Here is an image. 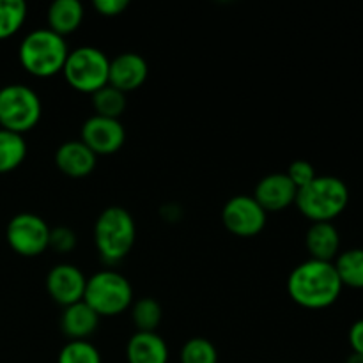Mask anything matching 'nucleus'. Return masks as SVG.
<instances>
[{
  "label": "nucleus",
  "mask_w": 363,
  "mask_h": 363,
  "mask_svg": "<svg viewBox=\"0 0 363 363\" xmlns=\"http://www.w3.org/2000/svg\"><path fill=\"white\" fill-rule=\"evenodd\" d=\"M110 59L94 46L71 50L64 64L62 74L71 89L84 94H94L108 85Z\"/></svg>",
  "instance_id": "7"
},
{
  "label": "nucleus",
  "mask_w": 363,
  "mask_h": 363,
  "mask_svg": "<svg viewBox=\"0 0 363 363\" xmlns=\"http://www.w3.org/2000/svg\"><path fill=\"white\" fill-rule=\"evenodd\" d=\"M311 259L323 262H333L340 254V234L332 222L312 223L305 236Z\"/></svg>",
  "instance_id": "15"
},
{
  "label": "nucleus",
  "mask_w": 363,
  "mask_h": 363,
  "mask_svg": "<svg viewBox=\"0 0 363 363\" xmlns=\"http://www.w3.org/2000/svg\"><path fill=\"white\" fill-rule=\"evenodd\" d=\"M84 16L85 9L82 2H78V0H57V2L50 4L46 21H48L50 30L66 38V35L73 34L80 28Z\"/></svg>",
  "instance_id": "18"
},
{
  "label": "nucleus",
  "mask_w": 363,
  "mask_h": 363,
  "mask_svg": "<svg viewBox=\"0 0 363 363\" xmlns=\"http://www.w3.org/2000/svg\"><path fill=\"white\" fill-rule=\"evenodd\" d=\"M298 188L291 183L286 174H269L262 177L255 186L254 199L266 213L284 211L296 201Z\"/></svg>",
  "instance_id": "13"
},
{
  "label": "nucleus",
  "mask_w": 363,
  "mask_h": 363,
  "mask_svg": "<svg viewBox=\"0 0 363 363\" xmlns=\"http://www.w3.org/2000/svg\"><path fill=\"white\" fill-rule=\"evenodd\" d=\"M43 116L41 98L23 84L0 89V128L23 135L38 126Z\"/></svg>",
  "instance_id": "6"
},
{
  "label": "nucleus",
  "mask_w": 363,
  "mask_h": 363,
  "mask_svg": "<svg viewBox=\"0 0 363 363\" xmlns=\"http://www.w3.org/2000/svg\"><path fill=\"white\" fill-rule=\"evenodd\" d=\"M82 142L96 156L113 155L126 142V130L121 121L92 116L82 126Z\"/></svg>",
  "instance_id": "10"
},
{
  "label": "nucleus",
  "mask_w": 363,
  "mask_h": 363,
  "mask_svg": "<svg viewBox=\"0 0 363 363\" xmlns=\"http://www.w3.org/2000/svg\"><path fill=\"white\" fill-rule=\"evenodd\" d=\"M9 247L23 257H35L48 248L50 225L35 213H18L6 229Z\"/></svg>",
  "instance_id": "8"
},
{
  "label": "nucleus",
  "mask_w": 363,
  "mask_h": 363,
  "mask_svg": "<svg viewBox=\"0 0 363 363\" xmlns=\"http://www.w3.org/2000/svg\"><path fill=\"white\" fill-rule=\"evenodd\" d=\"M346 363H363V354H357V353H351L347 357Z\"/></svg>",
  "instance_id": "30"
},
{
  "label": "nucleus",
  "mask_w": 363,
  "mask_h": 363,
  "mask_svg": "<svg viewBox=\"0 0 363 363\" xmlns=\"http://www.w3.org/2000/svg\"><path fill=\"white\" fill-rule=\"evenodd\" d=\"M128 6H130L128 0H94V2H92V7H94L101 16L106 18L119 16V14H123L124 11L128 9Z\"/></svg>",
  "instance_id": "28"
},
{
  "label": "nucleus",
  "mask_w": 363,
  "mask_h": 363,
  "mask_svg": "<svg viewBox=\"0 0 363 363\" xmlns=\"http://www.w3.org/2000/svg\"><path fill=\"white\" fill-rule=\"evenodd\" d=\"M268 213L250 195H236L229 199L222 209V222L230 234L240 238H252L262 233Z\"/></svg>",
  "instance_id": "9"
},
{
  "label": "nucleus",
  "mask_w": 363,
  "mask_h": 363,
  "mask_svg": "<svg viewBox=\"0 0 363 363\" xmlns=\"http://www.w3.org/2000/svg\"><path fill=\"white\" fill-rule=\"evenodd\" d=\"M27 20V6L21 0H0V39L16 34Z\"/></svg>",
  "instance_id": "23"
},
{
  "label": "nucleus",
  "mask_w": 363,
  "mask_h": 363,
  "mask_svg": "<svg viewBox=\"0 0 363 363\" xmlns=\"http://www.w3.org/2000/svg\"><path fill=\"white\" fill-rule=\"evenodd\" d=\"M333 266H335L342 287L358 291L363 289V248L340 252L333 261Z\"/></svg>",
  "instance_id": "19"
},
{
  "label": "nucleus",
  "mask_w": 363,
  "mask_h": 363,
  "mask_svg": "<svg viewBox=\"0 0 363 363\" xmlns=\"http://www.w3.org/2000/svg\"><path fill=\"white\" fill-rule=\"evenodd\" d=\"M92 98V108H94V116L106 117V119H121V116L126 110V94L117 91L112 85H105L103 89L96 91Z\"/></svg>",
  "instance_id": "21"
},
{
  "label": "nucleus",
  "mask_w": 363,
  "mask_h": 363,
  "mask_svg": "<svg viewBox=\"0 0 363 363\" xmlns=\"http://www.w3.org/2000/svg\"><path fill=\"white\" fill-rule=\"evenodd\" d=\"M347 339H350V346L353 353L363 354V319H358L351 325Z\"/></svg>",
  "instance_id": "29"
},
{
  "label": "nucleus",
  "mask_w": 363,
  "mask_h": 363,
  "mask_svg": "<svg viewBox=\"0 0 363 363\" xmlns=\"http://www.w3.org/2000/svg\"><path fill=\"white\" fill-rule=\"evenodd\" d=\"M77 247V234L73 233V229L66 225H59L50 229V241L48 248H53L55 252L60 254H67L73 248Z\"/></svg>",
  "instance_id": "26"
},
{
  "label": "nucleus",
  "mask_w": 363,
  "mask_h": 363,
  "mask_svg": "<svg viewBox=\"0 0 363 363\" xmlns=\"http://www.w3.org/2000/svg\"><path fill=\"white\" fill-rule=\"evenodd\" d=\"M298 211L312 223L333 222L350 204V188L335 176H315L296 194Z\"/></svg>",
  "instance_id": "2"
},
{
  "label": "nucleus",
  "mask_w": 363,
  "mask_h": 363,
  "mask_svg": "<svg viewBox=\"0 0 363 363\" xmlns=\"http://www.w3.org/2000/svg\"><path fill=\"white\" fill-rule=\"evenodd\" d=\"M135 238L137 227L128 209L110 206L99 213L94 223V245L106 262L123 261L133 248Z\"/></svg>",
  "instance_id": "4"
},
{
  "label": "nucleus",
  "mask_w": 363,
  "mask_h": 363,
  "mask_svg": "<svg viewBox=\"0 0 363 363\" xmlns=\"http://www.w3.org/2000/svg\"><path fill=\"white\" fill-rule=\"evenodd\" d=\"M67 55L69 48L66 39L48 27L28 32L18 48L21 67L35 78H50L62 73Z\"/></svg>",
  "instance_id": "3"
},
{
  "label": "nucleus",
  "mask_w": 363,
  "mask_h": 363,
  "mask_svg": "<svg viewBox=\"0 0 363 363\" xmlns=\"http://www.w3.org/2000/svg\"><path fill=\"white\" fill-rule=\"evenodd\" d=\"M84 301L99 318H113L131 307L133 289L126 277L106 269L87 279Z\"/></svg>",
  "instance_id": "5"
},
{
  "label": "nucleus",
  "mask_w": 363,
  "mask_h": 363,
  "mask_svg": "<svg viewBox=\"0 0 363 363\" xmlns=\"http://www.w3.org/2000/svg\"><path fill=\"white\" fill-rule=\"evenodd\" d=\"M147 74L149 67L144 57L133 52H124L110 60L108 85L128 94V92L140 89L147 80Z\"/></svg>",
  "instance_id": "12"
},
{
  "label": "nucleus",
  "mask_w": 363,
  "mask_h": 363,
  "mask_svg": "<svg viewBox=\"0 0 363 363\" xmlns=\"http://www.w3.org/2000/svg\"><path fill=\"white\" fill-rule=\"evenodd\" d=\"M128 363H169V347L156 332H137L126 346Z\"/></svg>",
  "instance_id": "17"
},
{
  "label": "nucleus",
  "mask_w": 363,
  "mask_h": 363,
  "mask_svg": "<svg viewBox=\"0 0 363 363\" xmlns=\"http://www.w3.org/2000/svg\"><path fill=\"white\" fill-rule=\"evenodd\" d=\"M57 363H101V354L87 340H69L60 350Z\"/></svg>",
  "instance_id": "25"
},
{
  "label": "nucleus",
  "mask_w": 363,
  "mask_h": 363,
  "mask_svg": "<svg viewBox=\"0 0 363 363\" xmlns=\"http://www.w3.org/2000/svg\"><path fill=\"white\" fill-rule=\"evenodd\" d=\"M99 315L84 300L64 308L60 330L71 340H87L98 330Z\"/></svg>",
  "instance_id": "16"
},
{
  "label": "nucleus",
  "mask_w": 363,
  "mask_h": 363,
  "mask_svg": "<svg viewBox=\"0 0 363 363\" xmlns=\"http://www.w3.org/2000/svg\"><path fill=\"white\" fill-rule=\"evenodd\" d=\"M162 318V305L155 298H140L131 307V321L137 332H156Z\"/></svg>",
  "instance_id": "22"
},
{
  "label": "nucleus",
  "mask_w": 363,
  "mask_h": 363,
  "mask_svg": "<svg viewBox=\"0 0 363 363\" xmlns=\"http://www.w3.org/2000/svg\"><path fill=\"white\" fill-rule=\"evenodd\" d=\"M342 289L333 262L308 259L298 264L287 279V293L291 300L311 311L332 307L339 300Z\"/></svg>",
  "instance_id": "1"
},
{
  "label": "nucleus",
  "mask_w": 363,
  "mask_h": 363,
  "mask_svg": "<svg viewBox=\"0 0 363 363\" xmlns=\"http://www.w3.org/2000/svg\"><path fill=\"white\" fill-rule=\"evenodd\" d=\"M27 156V144L23 135L0 128V174L16 170Z\"/></svg>",
  "instance_id": "20"
},
{
  "label": "nucleus",
  "mask_w": 363,
  "mask_h": 363,
  "mask_svg": "<svg viewBox=\"0 0 363 363\" xmlns=\"http://www.w3.org/2000/svg\"><path fill=\"white\" fill-rule=\"evenodd\" d=\"M286 176L289 177L291 183L300 190V188L307 186L311 181L315 179V169L312 163L305 162V160H296V162H293L289 165Z\"/></svg>",
  "instance_id": "27"
},
{
  "label": "nucleus",
  "mask_w": 363,
  "mask_h": 363,
  "mask_svg": "<svg viewBox=\"0 0 363 363\" xmlns=\"http://www.w3.org/2000/svg\"><path fill=\"white\" fill-rule=\"evenodd\" d=\"M55 163L64 176L80 179L92 174L98 163V156L82 140H67L57 149Z\"/></svg>",
  "instance_id": "14"
},
{
  "label": "nucleus",
  "mask_w": 363,
  "mask_h": 363,
  "mask_svg": "<svg viewBox=\"0 0 363 363\" xmlns=\"http://www.w3.org/2000/svg\"><path fill=\"white\" fill-rule=\"evenodd\" d=\"M87 279L74 264H57L46 275V291L55 303L64 308L84 300Z\"/></svg>",
  "instance_id": "11"
},
{
  "label": "nucleus",
  "mask_w": 363,
  "mask_h": 363,
  "mask_svg": "<svg viewBox=\"0 0 363 363\" xmlns=\"http://www.w3.org/2000/svg\"><path fill=\"white\" fill-rule=\"evenodd\" d=\"M181 363H218V353L211 340L204 337H194L181 347Z\"/></svg>",
  "instance_id": "24"
}]
</instances>
